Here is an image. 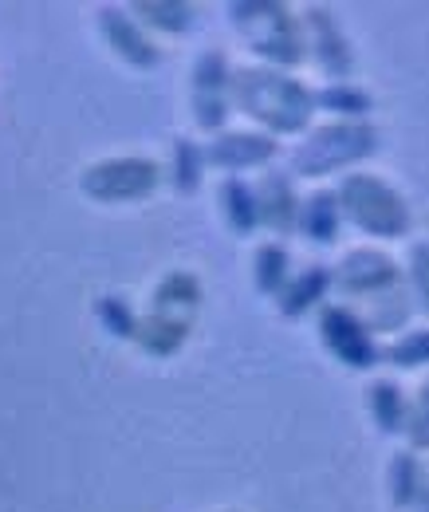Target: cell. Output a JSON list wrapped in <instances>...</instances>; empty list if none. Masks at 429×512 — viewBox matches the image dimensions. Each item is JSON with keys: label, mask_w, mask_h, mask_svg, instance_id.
Segmentation results:
<instances>
[{"label": "cell", "mask_w": 429, "mask_h": 512, "mask_svg": "<svg viewBox=\"0 0 429 512\" xmlns=\"http://www.w3.org/2000/svg\"><path fill=\"white\" fill-rule=\"evenodd\" d=\"M233 107L268 134H300L315 115V91L280 67L233 71Z\"/></svg>", "instance_id": "1"}, {"label": "cell", "mask_w": 429, "mask_h": 512, "mask_svg": "<svg viewBox=\"0 0 429 512\" xmlns=\"http://www.w3.org/2000/svg\"><path fill=\"white\" fill-rule=\"evenodd\" d=\"M331 276L343 296H351L355 304L367 308V316H363L367 331H394L406 320V300L398 292V264L386 253L355 249L339 260V268Z\"/></svg>", "instance_id": "2"}, {"label": "cell", "mask_w": 429, "mask_h": 512, "mask_svg": "<svg viewBox=\"0 0 429 512\" xmlns=\"http://www.w3.org/2000/svg\"><path fill=\"white\" fill-rule=\"evenodd\" d=\"M201 308V280L193 272H170L158 280L150 296V312L138 320V347L154 359L178 355L193 331V316Z\"/></svg>", "instance_id": "3"}, {"label": "cell", "mask_w": 429, "mask_h": 512, "mask_svg": "<svg viewBox=\"0 0 429 512\" xmlns=\"http://www.w3.org/2000/svg\"><path fill=\"white\" fill-rule=\"evenodd\" d=\"M233 24L245 36V44L268 60V67H300L307 60V36L304 20L296 16L292 4L280 0H237Z\"/></svg>", "instance_id": "4"}, {"label": "cell", "mask_w": 429, "mask_h": 512, "mask_svg": "<svg viewBox=\"0 0 429 512\" xmlns=\"http://www.w3.org/2000/svg\"><path fill=\"white\" fill-rule=\"evenodd\" d=\"M378 150V130L367 123H327L315 127L292 154V174L300 178H331L347 166L363 162Z\"/></svg>", "instance_id": "5"}, {"label": "cell", "mask_w": 429, "mask_h": 512, "mask_svg": "<svg viewBox=\"0 0 429 512\" xmlns=\"http://www.w3.org/2000/svg\"><path fill=\"white\" fill-rule=\"evenodd\" d=\"M335 201L343 209V217L363 229L370 237H382V241H394L410 229V209L398 193L390 190L382 178L374 174H347L335 190Z\"/></svg>", "instance_id": "6"}, {"label": "cell", "mask_w": 429, "mask_h": 512, "mask_svg": "<svg viewBox=\"0 0 429 512\" xmlns=\"http://www.w3.org/2000/svg\"><path fill=\"white\" fill-rule=\"evenodd\" d=\"M79 190L99 205H134L158 190V166L150 158H134V154L103 158L79 174Z\"/></svg>", "instance_id": "7"}, {"label": "cell", "mask_w": 429, "mask_h": 512, "mask_svg": "<svg viewBox=\"0 0 429 512\" xmlns=\"http://www.w3.org/2000/svg\"><path fill=\"white\" fill-rule=\"evenodd\" d=\"M189 107H193V119L205 134H217L229 119V107H233V71L225 52L209 48L197 56L193 75H189Z\"/></svg>", "instance_id": "8"}, {"label": "cell", "mask_w": 429, "mask_h": 512, "mask_svg": "<svg viewBox=\"0 0 429 512\" xmlns=\"http://www.w3.org/2000/svg\"><path fill=\"white\" fill-rule=\"evenodd\" d=\"M300 20H304V36H307V48H311V60L323 71V79H331V83H351L355 56H351V44H347V36H343V24L331 16V8L311 4Z\"/></svg>", "instance_id": "9"}, {"label": "cell", "mask_w": 429, "mask_h": 512, "mask_svg": "<svg viewBox=\"0 0 429 512\" xmlns=\"http://www.w3.org/2000/svg\"><path fill=\"white\" fill-rule=\"evenodd\" d=\"M319 335H323V347L347 363L351 371H367L378 363V347H374V335H370L363 320L343 308V304H327L319 308Z\"/></svg>", "instance_id": "10"}, {"label": "cell", "mask_w": 429, "mask_h": 512, "mask_svg": "<svg viewBox=\"0 0 429 512\" xmlns=\"http://www.w3.org/2000/svg\"><path fill=\"white\" fill-rule=\"evenodd\" d=\"M99 32L107 40V48L123 60V64L138 67V71H150V67L162 64V52L158 44L146 36V28L130 16V8H115V4H103L99 12Z\"/></svg>", "instance_id": "11"}, {"label": "cell", "mask_w": 429, "mask_h": 512, "mask_svg": "<svg viewBox=\"0 0 429 512\" xmlns=\"http://www.w3.org/2000/svg\"><path fill=\"white\" fill-rule=\"evenodd\" d=\"M276 138L272 134H256V130H229V134H213V142L205 146V166L225 170L229 178H237L241 170L268 166L276 158Z\"/></svg>", "instance_id": "12"}, {"label": "cell", "mask_w": 429, "mask_h": 512, "mask_svg": "<svg viewBox=\"0 0 429 512\" xmlns=\"http://www.w3.org/2000/svg\"><path fill=\"white\" fill-rule=\"evenodd\" d=\"M256 209H260V225L276 237H288L296 233V221H300V197L288 174L280 170H268L256 186Z\"/></svg>", "instance_id": "13"}, {"label": "cell", "mask_w": 429, "mask_h": 512, "mask_svg": "<svg viewBox=\"0 0 429 512\" xmlns=\"http://www.w3.org/2000/svg\"><path fill=\"white\" fill-rule=\"evenodd\" d=\"M331 284H335V276H331L327 264H307L304 272L288 276V284H284V292H280V300H276V304H280V316H284V320L307 316L311 308H319V304L327 300Z\"/></svg>", "instance_id": "14"}, {"label": "cell", "mask_w": 429, "mask_h": 512, "mask_svg": "<svg viewBox=\"0 0 429 512\" xmlns=\"http://www.w3.org/2000/svg\"><path fill=\"white\" fill-rule=\"evenodd\" d=\"M339 229H343V209L335 201L331 190H319L300 201V221H296V233L311 241V245H335L339 241Z\"/></svg>", "instance_id": "15"}, {"label": "cell", "mask_w": 429, "mask_h": 512, "mask_svg": "<svg viewBox=\"0 0 429 512\" xmlns=\"http://www.w3.org/2000/svg\"><path fill=\"white\" fill-rule=\"evenodd\" d=\"M217 201H221V217H225V225H229L237 237H252V233L260 229L256 190L248 186L245 178H225L221 190H217Z\"/></svg>", "instance_id": "16"}, {"label": "cell", "mask_w": 429, "mask_h": 512, "mask_svg": "<svg viewBox=\"0 0 429 512\" xmlns=\"http://www.w3.org/2000/svg\"><path fill=\"white\" fill-rule=\"evenodd\" d=\"M130 16L142 28H158L170 36H182L193 28V4H182V0H138L130 4Z\"/></svg>", "instance_id": "17"}, {"label": "cell", "mask_w": 429, "mask_h": 512, "mask_svg": "<svg viewBox=\"0 0 429 512\" xmlns=\"http://www.w3.org/2000/svg\"><path fill=\"white\" fill-rule=\"evenodd\" d=\"M315 107L331 111L335 123H355L370 111V95L355 83H327L323 91H315Z\"/></svg>", "instance_id": "18"}, {"label": "cell", "mask_w": 429, "mask_h": 512, "mask_svg": "<svg viewBox=\"0 0 429 512\" xmlns=\"http://www.w3.org/2000/svg\"><path fill=\"white\" fill-rule=\"evenodd\" d=\"M252 284L264 296H280L288 284V249L280 241H264L252 256Z\"/></svg>", "instance_id": "19"}, {"label": "cell", "mask_w": 429, "mask_h": 512, "mask_svg": "<svg viewBox=\"0 0 429 512\" xmlns=\"http://www.w3.org/2000/svg\"><path fill=\"white\" fill-rule=\"evenodd\" d=\"M367 410L382 434H398L406 426V398L394 383H374L367 390Z\"/></svg>", "instance_id": "20"}, {"label": "cell", "mask_w": 429, "mask_h": 512, "mask_svg": "<svg viewBox=\"0 0 429 512\" xmlns=\"http://www.w3.org/2000/svg\"><path fill=\"white\" fill-rule=\"evenodd\" d=\"M201 174H205V150L189 138L174 142V190L197 193L201 190Z\"/></svg>", "instance_id": "21"}, {"label": "cell", "mask_w": 429, "mask_h": 512, "mask_svg": "<svg viewBox=\"0 0 429 512\" xmlns=\"http://www.w3.org/2000/svg\"><path fill=\"white\" fill-rule=\"evenodd\" d=\"M95 316H99L107 335H115V339H138V316L130 312V304H126L123 296H99Z\"/></svg>", "instance_id": "22"}, {"label": "cell", "mask_w": 429, "mask_h": 512, "mask_svg": "<svg viewBox=\"0 0 429 512\" xmlns=\"http://www.w3.org/2000/svg\"><path fill=\"white\" fill-rule=\"evenodd\" d=\"M390 497L398 509L414 505L418 497V465H414V453H394V465H390Z\"/></svg>", "instance_id": "23"}, {"label": "cell", "mask_w": 429, "mask_h": 512, "mask_svg": "<svg viewBox=\"0 0 429 512\" xmlns=\"http://www.w3.org/2000/svg\"><path fill=\"white\" fill-rule=\"evenodd\" d=\"M386 359L394 367H422V363H429V331H410L406 339L390 343L386 347Z\"/></svg>", "instance_id": "24"}, {"label": "cell", "mask_w": 429, "mask_h": 512, "mask_svg": "<svg viewBox=\"0 0 429 512\" xmlns=\"http://www.w3.org/2000/svg\"><path fill=\"white\" fill-rule=\"evenodd\" d=\"M414 280L422 288V308L429 312V245H418L414 249Z\"/></svg>", "instance_id": "25"}]
</instances>
